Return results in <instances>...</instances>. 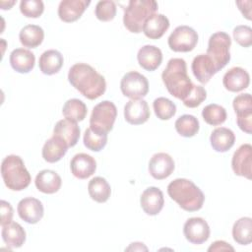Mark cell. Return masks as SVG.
<instances>
[{"mask_svg":"<svg viewBox=\"0 0 252 252\" xmlns=\"http://www.w3.org/2000/svg\"><path fill=\"white\" fill-rule=\"evenodd\" d=\"M174 167L173 158L166 153L155 154L149 162V172L157 180H162L170 176Z\"/></svg>","mask_w":252,"mask_h":252,"instance_id":"14","label":"cell"},{"mask_svg":"<svg viewBox=\"0 0 252 252\" xmlns=\"http://www.w3.org/2000/svg\"><path fill=\"white\" fill-rule=\"evenodd\" d=\"M1 175L6 187L12 191L26 189L32 180L24 160L16 155H9L4 158L1 163Z\"/></svg>","mask_w":252,"mask_h":252,"instance_id":"4","label":"cell"},{"mask_svg":"<svg viewBox=\"0 0 252 252\" xmlns=\"http://www.w3.org/2000/svg\"><path fill=\"white\" fill-rule=\"evenodd\" d=\"M174 126L177 133L186 138L195 136L200 128L199 120L190 114H184L178 117L174 123Z\"/></svg>","mask_w":252,"mask_h":252,"instance_id":"34","label":"cell"},{"mask_svg":"<svg viewBox=\"0 0 252 252\" xmlns=\"http://www.w3.org/2000/svg\"><path fill=\"white\" fill-rule=\"evenodd\" d=\"M107 143V134L99 133L92 130L90 127L86 129L84 134V145L93 152L101 151Z\"/></svg>","mask_w":252,"mask_h":252,"instance_id":"37","label":"cell"},{"mask_svg":"<svg viewBox=\"0 0 252 252\" xmlns=\"http://www.w3.org/2000/svg\"><path fill=\"white\" fill-rule=\"evenodd\" d=\"M151 112L145 99H130L124 106V118L132 125H140L148 121Z\"/></svg>","mask_w":252,"mask_h":252,"instance_id":"15","label":"cell"},{"mask_svg":"<svg viewBox=\"0 0 252 252\" xmlns=\"http://www.w3.org/2000/svg\"><path fill=\"white\" fill-rule=\"evenodd\" d=\"M210 226L203 218H190L183 225L185 238L193 244H202L206 242L210 237Z\"/></svg>","mask_w":252,"mask_h":252,"instance_id":"11","label":"cell"},{"mask_svg":"<svg viewBox=\"0 0 252 252\" xmlns=\"http://www.w3.org/2000/svg\"><path fill=\"white\" fill-rule=\"evenodd\" d=\"M34 184L38 191L44 194H53L60 189L62 180L59 174L55 171L43 169L36 174Z\"/></svg>","mask_w":252,"mask_h":252,"instance_id":"24","label":"cell"},{"mask_svg":"<svg viewBox=\"0 0 252 252\" xmlns=\"http://www.w3.org/2000/svg\"><path fill=\"white\" fill-rule=\"evenodd\" d=\"M68 81L85 97L91 100L101 96L106 90L104 77L86 63L74 64L69 69Z\"/></svg>","mask_w":252,"mask_h":252,"instance_id":"1","label":"cell"},{"mask_svg":"<svg viewBox=\"0 0 252 252\" xmlns=\"http://www.w3.org/2000/svg\"><path fill=\"white\" fill-rule=\"evenodd\" d=\"M226 116L225 108L217 103L208 104L202 110V117L204 121L212 126L222 124L226 120Z\"/></svg>","mask_w":252,"mask_h":252,"instance_id":"35","label":"cell"},{"mask_svg":"<svg viewBox=\"0 0 252 252\" xmlns=\"http://www.w3.org/2000/svg\"><path fill=\"white\" fill-rule=\"evenodd\" d=\"M233 109L236 113L238 127L245 133H252V97L250 94H241L234 97L232 101Z\"/></svg>","mask_w":252,"mask_h":252,"instance_id":"10","label":"cell"},{"mask_svg":"<svg viewBox=\"0 0 252 252\" xmlns=\"http://www.w3.org/2000/svg\"><path fill=\"white\" fill-rule=\"evenodd\" d=\"M2 239L10 248H19L26 241V231L23 226L15 221H11L2 226Z\"/></svg>","mask_w":252,"mask_h":252,"instance_id":"28","label":"cell"},{"mask_svg":"<svg viewBox=\"0 0 252 252\" xmlns=\"http://www.w3.org/2000/svg\"><path fill=\"white\" fill-rule=\"evenodd\" d=\"M68 148L69 147L62 139L53 135L42 147V158L47 162H57L66 155Z\"/></svg>","mask_w":252,"mask_h":252,"instance_id":"26","label":"cell"},{"mask_svg":"<svg viewBox=\"0 0 252 252\" xmlns=\"http://www.w3.org/2000/svg\"><path fill=\"white\" fill-rule=\"evenodd\" d=\"M63 55L55 49H49L44 51L38 61L40 71L45 75H53L60 71L63 66Z\"/></svg>","mask_w":252,"mask_h":252,"instance_id":"29","label":"cell"},{"mask_svg":"<svg viewBox=\"0 0 252 252\" xmlns=\"http://www.w3.org/2000/svg\"><path fill=\"white\" fill-rule=\"evenodd\" d=\"M168 46L175 52L192 51L198 42L197 32L189 26H178L167 39Z\"/></svg>","mask_w":252,"mask_h":252,"instance_id":"8","label":"cell"},{"mask_svg":"<svg viewBox=\"0 0 252 252\" xmlns=\"http://www.w3.org/2000/svg\"><path fill=\"white\" fill-rule=\"evenodd\" d=\"M19 217L28 223L34 224L38 222L44 214L42 203L33 197L22 199L17 207Z\"/></svg>","mask_w":252,"mask_h":252,"instance_id":"13","label":"cell"},{"mask_svg":"<svg viewBox=\"0 0 252 252\" xmlns=\"http://www.w3.org/2000/svg\"><path fill=\"white\" fill-rule=\"evenodd\" d=\"M10 64L12 68L18 73H29L31 72L35 63L34 54L29 49L16 48L10 54Z\"/></svg>","mask_w":252,"mask_h":252,"instance_id":"25","label":"cell"},{"mask_svg":"<svg viewBox=\"0 0 252 252\" xmlns=\"http://www.w3.org/2000/svg\"><path fill=\"white\" fill-rule=\"evenodd\" d=\"M250 83V76L246 70L241 67L230 68L222 78L223 87L232 93L243 91L248 88Z\"/></svg>","mask_w":252,"mask_h":252,"instance_id":"19","label":"cell"},{"mask_svg":"<svg viewBox=\"0 0 252 252\" xmlns=\"http://www.w3.org/2000/svg\"><path fill=\"white\" fill-rule=\"evenodd\" d=\"M20 11L27 18H38L44 11V4L41 0H23Z\"/></svg>","mask_w":252,"mask_h":252,"instance_id":"39","label":"cell"},{"mask_svg":"<svg viewBox=\"0 0 252 252\" xmlns=\"http://www.w3.org/2000/svg\"><path fill=\"white\" fill-rule=\"evenodd\" d=\"M53 135L62 139L69 148L74 147L80 138V127L78 126L77 122L69 120V119H62L59 120L54 128H53Z\"/></svg>","mask_w":252,"mask_h":252,"instance_id":"21","label":"cell"},{"mask_svg":"<svg viewBox=\"0 0 252 252\" xmlns=\"http://www.w3.org/2000/svg\"><path fill=\"white\" fill-rule=\"evenodd\" d=\"M88 192L90 197L94 201L97 203H104L110 197L111 188L105 178L96 176L91 179V181L89 182Z\"/></svg>","mask_w":252,"mask_h":252,"instance_id":"30","label":"cell"},{"mask_svg":"<svg viewBox=\"0 0 252 252\" xmlns=\"http://www.w3.org/2000/svg\"><path fill=\"white\" fill-rule=\"evenodd\" d=\"M126 250H127V251H129V250H134V251H137V250H139V251L145 250V251H147L148 248L144 245V243H141V242H133V243H131V245H130L129 247L126 248Z\"/></svg>","mask_w":252,"mask_h":252,"instance_id":"44","label":"cell"},{"mask_svg":"<svg viewBox=\"0 0 252 252\" xmlns=\"http://www.w3.org/2000/svg\"><path fill=\"white\" fill-rule=\"evenodd\" d=\"M87 105L79 98L68 99L62 108L64 117L75 122L83 121L87 115Z\"/></svg>","mask_w":252,"mask_h":252,"instance_id":"33","label":"cell"},{"mask_svg":"<svg viewBox=\"0 0 252 252\" xmlns=\"http://www.w3.org/2000/svg\"><path fill=\"white\" fill-rule=\"evenodd\" d=\"M0 208H1V226L9 223L12 221L13 219V208L11 204L5 200H1L0 202Z\"/></svg>","mask_w":252,"mask_h":252,"instance_id":"42","label":"cell"},{"mask_svg":"<svg viewBox=\"0 0 252 252\" xmlns=\"http://www.w3.org/2000/svg\"><path fill=\"white\" fill-rule=\"evenodd\" d=\"M117 116V108L110 100L97 103L90 117V128L99 133H108L112 130Z\"/></svg>","mask_w":252,"mask_h":252,"instance_id":"7","label":"cell"},{"mask_svg":"<svg viewBox=\"0 0 252 252\" xmlns=\"http://www.w3.org/2000/svg\"><path fill=\"white\" fill-rule=\"evenodd\" d=\"M232 236L236 243L248 245L252 241V219L243 217L237 220L232 226Z\"/></svg>","mask_w":252,"mask_h":252,"instance_id":"32","label":"cell"},{"mask_svg":"<svg viewBox=\"0 0 252 252\" xmlns=\"http://www.w3.org/2000/svg\"><path fill=\"white\" fill-rule=\"evenodd\" d=\"M153 107L156 116L160 120H168L176 113V105L170 99L160 96L154 100Z\"/></svg>","mask_w":252,"mask_h":252,"instance_id":"36","label":"cell"},{"mask_svg":"<svg viewBox=\"0 0 252 252\" xmlns=\"http://www.w3.org/2000/svg\"><path fill=\"white\" fill-rule=\"evenodd\" d=\"M120 90L124 96L131 99H140L149 92L148 79L136 71L126 73L120 82Z\"/></svg>","mask_w":252,"mask_h":252,"instance_id":"9","label":"cell"},{"mask_svg":"<svg viewBox=\"0 0 252 252\" xmlns=\"http://www.w3.org/2000/svg\"><path fill=\"white\" fill-rule=\"evenodd\" d=\"M169 28V20L162 14H154L149 17L144 25L142 32L151 39L160 38Z\"/></svg>","mask_w":252,"mask_h":252,"instance_id":"22","label":"cell"},{"mask_svg":"<svg viewBox=\"0 0 252 252\" xmlns=\"http://www.w3.org/2000/svg\"><path fill=\"white\" fill-rule=\"evenodd\" d=\"M91 1L87 0H63L58 6V16L65 23H72L81 18Z\"/></svg>","mask_w":252,"mask_h":252,"instance_id":"18","label":"cell"},{"mask_svg":"<svg viewBox=\"0 0 252 252\" xmlns=\"http://www.w3.org/2000/svg\"><path fill=\"white\" fill-rule=\"evenodd\" d=\"M167 194L181 209L187 212L199 211L205 201L202 190L186 178H176L171 181L167 186Z\"/></svg>","mask_w":252,"mask_h":252,"instance_id":"3","label":"cell"},{"mask_svg":"<svg viewBox=\"0 0 252 252\" xmlns=\"http://www.w3.org/2000/svg\"><path fill=\"white\" fill-rule=\"evenodd\" d=\"M208 251H234V248L223 240H217L208 248Z\"/></svg>","mask_w":252,"mask_h":252,"instance_id":"43","label":"cell"},{"mask_svg":"<svg viewBox=\"0 0 252 252\" xmlns=\"http://www.w3.org/2000/svg\"><path fill=\"white\" fill-rule=\"evenodd\" d=\"M139 65L147 71H155L158 68L162 61L161 50L155 45L142 46L137 54Z\"/></svg>","mask_w":252,"mask_h":252,"instance_id":"23","label":"cell"},{"mask_svg":"<svg viewBox=\"0 0 252 252\" xmlns=\"http://www.w3.org/2000/svg\"><path fill=\"white\" fill-rule=\"evenodd\" d=\"M72 174L78 179H87L92 176L96 169L95 159L85 153L75 155L70 162Z\"/></svg>","mask_w":252,"mask_h":252,"instance_id":"17","label":"cell"},{"mask_svg":"<svg viewBox=\"0 0 252 252\" xmlns=\"http://www.w3.org/2000/svg\"><path fill=\"white\" fill-rule=\"evenodd\" d=\"M230 45L231 38L224 32H217L209 38L206 54L211 58L218 72L230 61Z\"/></svg>","mask_w":252,"mask_h":252,"instance_id":"6","label":"cell"},{"mask_svg":"<svg viewBox=\"0 0 252 252\" xmlns=\"http://www.w3.org/2000/svg\"><path fill=\"white\" fill-rule=\"evenodd\" d=\"M19 38L25 47L35 48L43 41L44 32L37 25H27L21 30Z\"/></svg>","mask_w":252,"mask_h":252,"instance_id":"31","label":"cell"},{"mask_svg":"<svg viewBox=\"0 0 252 252\" xmlns=\"http://www.w3.org/2000/svg\"><path fill=\"white\" fill-rule=\"evenodd\" d=\"M191 69L193 75L201 84H207L218 73L215 64L207 54L197 55L192 61Z\"/></svg>","mask_w":252,"mask_h":252,"instance_id":"20","label":"cell"},{"mask_svg":"<svg viewBox=\"0 0 252 252\" xmlns=\"http://www.w3.org/2000/svg\"><path fill=\"white\" fill-rule=\"evenodd\" d=\"M158 9V5L154 0H131L124 8L123 24L129 32L139 33L145 21L156 14Z\"/></svg>","mask_w":252,"mask_h":252,"instance_id":"5","label":"cell"},{"mask_svg":"<svg viewBox=\"0 0 252 252\" xmlns=\"http://www.w3.org/2000/svg\"><path fill=\"white\" fill-rule=\"evenodd\" d=\"M207 97V92L202 86H196L194 85L191 93L188 94V96L182 100L183 104L187 107L194 108L199 106Z\"/></svg>","mask_w":252,"mask_h":252,"instance_id":"40","label":"cell"},{"mask_svg":"<svg viewBox=\"0 0 252 252\" xmlns=\"http://www.w3.org/2000/svg\"><path fill=\"white\" fill-rule=\"evenodd\" d=\"M233 38L235 41L243 46L249 47L252 44V29L246 25H239L233 29Z\"/></svg>","mask_w":252,"mask_h":252,"instance_id":"41","label":"cell"},{"mask_svg":"<svg viewBox=\"0 0 252 252\" xmlns=\"http://www.w3.org/2000/svg\"><path fill=\"white\" fill-rule=\"evenodd\" d=\"M210 142L212 148L216 152L224 153L230 150L234 145L235 135L228 128L219 127L212 132L210 136Z\"/></svg>","mask_w":252,"mask_h":252,"instance_id":"27","label":"cell"},{"mask_svg":"<svg viewBox=\"0 0 252 252\" xmlns=\"http://www.w3.org/2000/svg\"><path fill=\"white\" fill-rule=\"evenodd\" d=\"M231 167L236 175L247 179L252 178V147L250 144H243L234 152Z\"/></svg>","mask_w":252,"mask_h":252,"instance_id":"12","label":"cell"},{"mask_svg":"<svg viewBox=\"0 0 252 252\" xmlns=\"http://www.w3.org/2000/svg\"><path fill=\"white\" fill-rule=\"evenodd\" d=\"M140 204L143 211L150 216H156L163 208L164 198L162 191L158 187H149L145 189L140 198Z\"/></svg>","mask_w":252,"mask_h":252,"instance_id":"16","label":"cell"},{"mask_svg":"<svg viewBox=\"0 0 252 252\" xmlns=\"http://www.w3.org/2000/svg\"><path fill=\"white\" fill-rule=\"evenodd\" d=\"M94 14L99 21L109 22L113 20L116 15V5L110 0L98 1L95 6Z\"/></svg>","mask_w":252,"mask_h":252,"instance_id":"38","label":"cell"},{"mask_svg":"<svg viewBox=\"0 0 252 252\" xmlns=\"http://www.w3.org/2000/svg\"><path fill=\"white\" fill-rule=\"evenodd\" d=\"M162 82L168 93L184 100L191 93L194 84L187 74V65L182 58H171L161 74Z\"/></svg>","mask_w":252,"mask_h":252,"instance_id":"2","label":"cell"}]
</instances>
